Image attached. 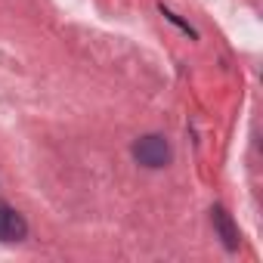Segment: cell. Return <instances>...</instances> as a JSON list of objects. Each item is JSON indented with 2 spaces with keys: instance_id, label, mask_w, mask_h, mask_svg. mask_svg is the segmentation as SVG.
Instances as JSON below:
<instances>
[{
  "instance_id": "1",
  "label": "cell",
  "mask_w": 263,
  "mask_h": 263,
  "mask_svg": "<svg viewBox=\"0 0 263 263\" xmlns=\"http://www.w3.org/2000/svg\"><path fill=\"white\" fill-rule=\"evenodd\" d=\"M134 158L149 167V171H158L171 161V143L161 137V134H146L134 143Z\"/></svg>"
},
{
  "instance_id": "4",
  "label": "cell",
  "mask_w": 263,
  "mask_h": 263,
  "mask_svg": "<svg viewBox=\"0 0 263 263\" xmlns=\"http://www.w3.org/2000/svg\"><path fill=\"white\" fill-rule=\"evenodd\" d=\"M161 16H164V19H171V22H174V25H180V28H183V31H186V34H189V37H195V31H192V28H189V25H186V22H183V19H180V16H177V13H171V10H167V7H161Z\"/></svg>"
},
{
  "instance_id": "3",
  "label": "cell",
  "mask_w": 263,
  "mask_h": 263,
  "mask_svg": "<svg viewBox=\"0 0 263 263\" xmlns=\"http://www.w3.org/2000/svg\"><path fill=\"white\" fill-rule=\"evenodd\" d=\"M211 220H214V229H217V235L223 238L226 251H238V229H235L232 217H229L223 208H214V211H211Z\"/></svg>"
},
{
  "instance_id": "2",
  "label": "cell",
  "mask_w": 263,
  "mask_h": 263,
  "mask_svg": "<svg viewBox=\"0 0 263 263\" xmlns=\"http://www.w3.org/2000/svg\"><path fill=\"white\" fill-rule=\"evenodd\" d=\"M25 235H28L25 217L10 204H0V241H22Z\"/></svg>"
}]
</instances>
